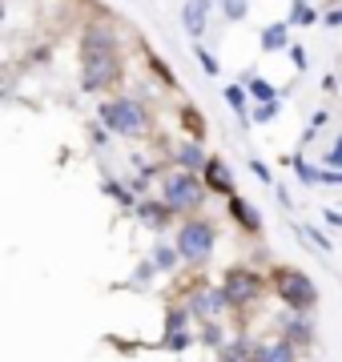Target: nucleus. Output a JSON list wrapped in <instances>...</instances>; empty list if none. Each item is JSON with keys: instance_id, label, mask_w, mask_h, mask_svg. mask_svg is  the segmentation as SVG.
Returning <instances> with one entry per match:
<instances>
[{"instance_id": "obj_1", "label": "nucleus", "mask_w": 342, "mask_h": 362, "mask_svg": "<svg viewBox=\"0 0 342 362\" xmlns=\"http://www.w3.org/2000/svg\"><path fill=\"white\" fill-rule=\"evenodd\" d=\"M117 77H121V65H117V52H113V40H109V33L93 28L85 37V89L89 93L109 89Z\"/></svg>"}, {"instance_id": "obj_2", "label": "nucleus", "mask_w": 342, "mask_h": 362, "mask_svg": "<svg viewBox=\"0 0 342 362\" xmlns=\"http://www.w3.org/2000/svg\"><path fill=\"white\" fill-rule=\"evenodd\" d=\"M101 121H105L113 133H125V137H137V133L149 129V117H145V109L137 101H129V97L101 105Z\"/></svg>"}, {"instance_id": "obj_3", "label": "nucleus", "mask_w": 342, "mask_h": 362, "mask_svg": "<svg viewBox=\"0 0 342 362\" xmlns=\"http://www.w3.org/2000/svg\"><path fill=\"white\" fill-rule=\"evenodd\" d=\"M278 294L286 298L290 310H298V314H306V310L318 302L314 282H310L302 270H282V274H278Z\"/></svg>"}, {"instance_id": "obj_4", "label": "nucleus", "mask_w": 342, "mask_h": 362, "mask_svg": "<svg viewBox=\"0 0 342 362\" xmlns=\"http://www.w3.org/2000/svg\"><path fill=\"white\" fill-rule=\"evenodd\" d=\"M213 250V230L206 221H185L182 233H177V254L185 262H206Z\"/></svg>"}, {"instance_id": "obj_5", "label": "nucleus", "mask_w": 342, "mask_h": 362, "mask_svg": "<svg viewBox=\"0 0 342 362\" xmlns=\"http://www.w3.org/2000/svg\"><path fill=\"white\" fill-rule=\"evenodd\" d=\"M165 202L173 209H194L201 202V181L194 173H177V177L165 181Z\"/></svg>"}, {"instance_id": "obj_6", "label": "nucleus", "mask_w": 342, "mask_h": 362, "mask_svg": "<svg viewBox=\"0 0 342 362\" xmlns=\"http://www.w3.org/2000/svg\"><path fill=\"white\" fill-rule=\"evenodd\" d=\"M225 298H230V306H246L250 298H258V290H262V278L250 270H234V274H225V282H222Z\"/></svg>"}, {"instance_id": "obj_7", "label": "nucleus", "mask_w": 342, "mask_h": 362, "mask_svg": "<svg viewBox=\"0 0 342 362\" xmlns=\"http://www.w3.org/2000/svg\"><path fill=\"white\" fill-rule=\"evenodd\" d=\"M206 16H210V0H189L182 8V25L189 37H201V28H206Z\"/></svg>"}, {"instance_id": "obj_8", "label": "nucleus", "mask_w": 342, "mask_h": 362, "mask_svg": "<svg viewBox=\"0 0 342 362\" xmlns=\"http://www.w3.org/2000/svg\"><path fill=\"white\" fill-rule=\"evenodd\" d=\"M254 362H294V346L290 342H266L254 350Z\"/></svg>"}, {"instance_id": "obj_9", "label": "nucleus", "mask_w": 342, "mask_h": 362, "mask_svg": "<svg viewBox=\"0 0 342 362\" xmlns=\"http://www.w3.org/2000/svg\"><path fill=\"white\" fill-rule=\"evenodd\" d=\"M206 181H210V189H218V194H225L230 189V169L222 165V161H206Z\"/></svg>"}, {"instance_id": "obj_10", "label": "nucleus", "mask_w": 342, "mask_h": 362, "mask_svg": "<svg viewBox=\"0 0 342 362\" xmlns=\"http://www.w3.org/2000/svg\"><path fill=\"white\" fill-rule=\"evenodd\" d=\"M230 209H234V218L242 221L246 230H258V226H262V218L254 214V206H250V202H242V197H234V202H230Z\"/></svg>"}, {"instance_id": "obj_11", "label": "nucleus", "mask_w": 342, "mask_h": 362, "mask_svg": "<svg viewBox=\"0 0 342 362\" xmlns=\"http://www.w3.org/2000/svg\"><path fill=\"white\" fill-rule=\"evenodd\" d=\"M141 218H145V226H153V230H165L170 226V206H141Z\"/></svg>"}, {"instance_id": "obj_12", "label": "nucleus", "mask_w": 342, "mask_h": 362, "mask_svg": "<svg viewBox=\"0 0 342 362\" xmlns=\"http://www.w3.org/2000/svg\"><path fill=\"white\" fill-rule=\"evenodd\" d=\"M222 362H254V350L246 338H237V342H230V346L222 350Z\"/></svg>"}, {"instance_id": "obj_13", "label": "nucleus", "mask_w": 342, "mask_h": 362, "mask_svg": "<svg viewBox=\"0 0 342 362\" xmlns=\"http://www.w3.org/2000/svg\"><path fill=\"white\" fill-rule=\"evenodd\" d=\"M177 161H182L185 173H189V169H198L201 161H206V153H201V145H182V149H177Z\"/></svg>"}, {"instance_id": "obj_14", "label": "nucleus", "mask_w": 342, "mask_h": 362, "mask_svg": "<svg viewBox=\"0 0 342 362\" xmlns=\"http://www.w3.org/2000/svg\"><path fill=\"white\" fill-rule=\"evenodd\" d=\"M177 258H182L177 250H165V246L153 250V266H158V270H173V266H177Z\"/></svg>"}, {"instance_id": "obj_15", "label": "nucleus", "mask_w": 342, "mask_h": 362, "mask_svg": "<svg viewBox=\"0 0 342 362\" xmlns=\"http://www.w3.org/2000/svg\"><path fill=\"white\" fill-rule=\"evenodd\" d=\"M218 4H222L225 21H242V16L250 13V4H246V0H218Z\"/></svg>"}, {"instance_id": "obj_16", "label": "nucleus", "mask_w": 342, "mask_h": 362, "mask_svg": "<svg viewBox=\"0 0 342 362\" xmlns=\"http://www.w3.org/2000/svg\"><path fill=\"white\" fill-rule=\"evenodd\" d=\"M262 45H266V49H282V45H286V25L266 28V33H262Z\"/></svg>"}, {"instance_id": "obj_17", "label": "nucleus", "mask_w": 342, "mask_h": 362, "mask_svg": "<svg viewBox=\"0 0 342 362\" xmlns=\"http://www.w3.org/2000/svg\"><path fill=\"white\" fill-rule=\"evenodd\" d=\"M250 97H254V101H266V105H270V101H274V89H270V85L258 77V81H250Z\"/></svg>"}, {"instance_id": "obj_18", "label": "nucleus", "mask_w": 342, "mask_h": 362, "mask_svg": "<svg viewBox=\"0 0 342 362\" xmlns=\"http://www.w3.org/2000/svg\"><path fill=\"white\" fill-rule=\"evenodd\" d=\"M314 21V13L306 8V4H294V13H290V25H310Z\"/></svg>"}, {"instance_id": "obj_19", "label": "nucleus", "mask_w": 342, "mask_h": 362, "mask_svg": "<svg viewBox=\"0 0 342 362\" xmlns=\"http://www.w3.org/2000/svg\"><path fill=\"white\" fill-rule=\"evenodd\" d=\"M182 117H185V129H189V133H201V113L194 109V105H189Z\"/></svg>"}, {"instance_id": "obj_20", "label": "nucleus", "mask_w": 342, "mask_h": 362, "mask_svg": "<svg viewBox=\"0 0 342 362\" xmlns=\"http://www.w3.org/2000/svg\"><path fill=\"white\" fill-rule=\"evenodd\" d=\"M165 346H170V350H182V346H189V334H185V330H173V334L165 338Z\"/></svg>"}, {"instance_id": "obj_21", "label": "nucleus", "mask_w": 342, "mask_h": 362, "mask_svg": "<svg viewBox=\"0 0 342 362\" xmlns=\"http://www.w3.org/2000/svg\"><path fill=\"white\" fill-rule=\"evenodd\" d=\"M194 52H198V61H201V69H206V73H218V61H213L210 52H206V49H194Z\"/></svg>"}, {"instance_id": "obj_22", "label": "nucleus", "mask_w": 342, "mask_h": 362, "mask_svg": "<svg viewBox=\"0 0 342 362\" xmlns=\"http://www.w3.org/2000/svg\"><path fill=\"white\" fill-rule=\"evenodd\" d=\"M326 169H338L342 173V141H338V149H330L326 153Z\"/></svg>"}, {"instance_id": "obj_23", "label": "nucleus", "mask_w": 342, "mask_h": 362, "mask_svg": "<svg viewBox=\"0 0 342 362\" xmlns=\"http://www.w3.org/2000/svg\"><path fill=\"white\" fill-rule=\"evenodd\" d=\"M290 330H294V338H298V342H306V338H310V326H306V322H294Z\"/></svg>"}, {"instance_id": "obj_24", "label": "nucleus", "mask_w": 342, "mask_h": 362, "mask_svg": "<svg viewBox=\"0 0 342 362\" xmlns=\"http://www.w3.org/2000/svg\"><path fill=\"white\" fill-rule=\"evenodd\" d=\"M274 113H278V105L270 101V105H262V109H258V113H254V117H258V121H270V117H274Z\"/></svg>"}, {"instance_id": "obj_25", "label": "nucleus", "mask_w": 342, "mask_h": 362, "mask_svg": "<svg viewBox=\"0 0 342 362\" xmlns=\"http://www.w3.org/2000/svg\"><path fill=\"white\" fill-rule=\"evenodd\" d=\"M206 342H210V346H222V334H218V326H206Z\"/></svg>"}, {"instance_id": "obj_26", "label": "nucleus", "mask_w": 342, "mask_h": 362, "mask_svg": "<svg viewBox=\"0 0 342 362\" xmlns=\"http://www.w3.org/2000/svg\"><path fill=\"white\" fill-rule=\"evenodd\" d=\"M250 169H254V173H258V177H262V181H270V169H266L262 161H258V157H254V161H250Z\"/></svg>"}, {"instance_id": "obj_27", "label": "nucleus", "mask_w": 342, "mask_h": 362, "mask_svg": "<svg viewBox=\"0 0 342 362\" xmlns=\"http://www.w3.org/2000/svg\"><path fill=\"white\" fill-rule=\"evenodd\" d=\"M225 101L234 105V109H242V89H225Z\"/></svg>"}, {"instance_id": "obj_28", "label": "nucleus", "mask_w": 342, "mask_h": 362, "mask_svg": "<svg viewBox=\"0 0 342 362\" xmlns=\"http://www.w3.org/2000/svg\"><path fill=\"white\" fill-rule=\"evenodd\" d=\"M326 25H330V28H334V25H342V8H338V13H330V16H326Z\"/></svg>"}]
</instances>
